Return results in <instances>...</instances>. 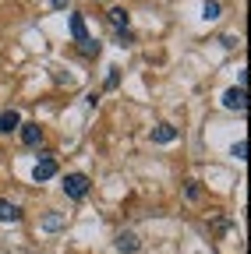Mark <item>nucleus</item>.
I'll return each mask as SVG.
<instances>
[{
  "label": "nucleus",
  "instance_id": "obj_1",
  "mask_svg": "<svg viewBox=\"0 0 251 254\" xmlns=\"http://www.w3.org/2000/svg\"><path fill=\"white\" fill-rule=\"evenodd\" d=\"M88 187H92V180H88L85 173H68V177H64V194L75 198V201H82V198L88 194Z\"/></svg>",
  "mask_w": 251,
  "mask_h": 254
},
{
  "label": "nucleus",
  "instance_id": "obj_2",
  "mask_svg": "<svg viewBox=\"0 0 251 254\" xmlns=\"http://www.w3.org/2000/svg\"><path fill=\"white\" fill-rule=\"evenodd\" d=\"M32 177H36V184H43V180H53V177H57V159H53L50 152H43V159L36 163Z\"/></svg>",
  "mask_w": 251,
  "mask_h": 254
},
{
  "label": "nucleus",
  "instance_id": "obj_3",
  "mask_svg": "<svg viewBox=\"0 0 251 254\" xmlns=\"http://www.w3.org/2000/svg\"><path fill=\"white\" fill-rule=\"evenodd\" d=\"M223 106H227V110H234V113H244V110H248V92H244L241 85H237V88H230V92L223 95Z\"/></svg>",
  "mask_w": 251,
  "mask_h": 254
},
{
  "label": "nucleus",
  "instance_id": "obj_4",
  "mask_svg": "<svg viewBox=\"0 0 251 254\" xmlns=\"http://www.w3.org/2000/svg\"><path fill=\"white\" fill-rule=\"evenodd\" d=\"M21 127V113L18 110H0V134H11Z\"/></svg>",
  "mask_w": 251,
  "mask_h": 254
},
{
  "label": "nucleus",
  "instance_id": "obj_5",
  "mask_svg": "<svg viewBox=\"0 0 251 254\" xmlns=\"http://www.w3.org/2000/svg\"><path fill=\"white\" fill-rule=\"evenodd\" d=\"M18 131H21V141H25L28 148H36V145L43 141V127H39V124H21Z\"/></svg>",
  "mask_w": 251,
  "mask_h": 254
},
{
  "label": "nucleus",
  "instance_id": "obj_6",
  "mask_svg": "<svg viewBox=\"0 0 251 254\" xmlns=\"http://www.w3.org/2000/svg\"><path fill=\"white\" fill-rule=\"evenodd\" d=\"M142 247V240H138V233H131V230H124L120 237H117V251L120 254H135Z\"/></svg>",
  "mask_w": 251,
  "mask_h": 254
},
{
  "label": "nucleus",
  "instance_id": "obj_7",
  "mask_svg": "<svg viewBox=\"0 0 251 254\" xmlns=\"http://www.w3.org/2000/svg\"><path fill=\"white\" fill-rule=\"evenodd\" d=\"M173 138H177V127H173V124H156V127H152V141H156V145H170Z\"/></svg>",
  "mask_w": 251,
  "mask_h": 254
},
{
  "label": "nucleus",
  "instance_id": "obj_8",
  "mask_svg": "<svg viewBox=\"0 0 251 254\" xmlns=\"http://www.w3.org/2000/svg\"><path fill=\"white\" fill-rule=\"evenodd\" d=\"M106 18H110V25H113L117 32H128V25H131V14L124 11V7H110Z\"/></svg>",
  "mask_w": 251,
  "mask_h": 254
},
{
  "label": "nucleus",
  "instance_id": "obj_9",
  "mask_svg": "<svg viewBox=\"0 0 251 254\" xmlns=\"http://www.w3.org/2000/svg\"><path fill=\"white\" fill-rule=\"evenodd\" d=\"M0 222H21V208L7 198H0Z\"/></svg>",
  "mask_w": 251,
  "mask_h": 254
},
{
  "label": "nucleus",
  "instance_id": "obj_10",
  "mask_svg": "<svg viewBox=\"0 0 251 254\" xmlns=\"http://www.w3.org/2000/svg\"><path fill=\"white\" fill-rule=\"evenodd\" d=\"M64 226H68V212H50V215H43V230L57 233V230H64Z\"/></svg>",
  "mask_w": 251,
  "mask_h": 254
},
{
  "label": "nucleus",
  "instance_id": "obj_11",
  "mask_svg": "<svg viewBox=\"0 0 251 254\" xmlns=\"http://www.w3.org/2000/svg\"><path fill=\"white\" fill-rule=\"evenodd\" d=\"M71 36H75V43H85V39H88V32H85V18H82L78 11L71 14Z\"/></svg>",
  "mask_w": 251,
  "mask_h": 254
},
{
  "label": "nucleus",
  "instance_id": "obj_12",
  "mask_svg": "<svg viewBox=\"0 0 251 254\" xmlns=\"http://www.w3.org/2000/svg\"><path fill=\"white\" fill-rule=\"evenodd\" d=\"M219 0H205V7H202V14H205V21H212V18H219Z\"/></svg>",
  "mask_w": 251,
  "mask_h": 254
},
{
  "label": "nucleus",
  "instance_id": "obj_13",
  "mask_svg": "<svg viewBox=\"0 0 251 254\" xmlns=\"http://www.w3.org/2000/svg\"><path fill=\"white\" fill-rule=\"evenodd\" d=\"M78 50H82L85 57H96V53H99V43H96V39H85V43H78Z\"/></svg>",
  "mask_w": 251,
  "mask_h": 254
},
{
  "label": "nucleus",
  "instance_id": "obj_14",
  "mask_svg": "<svg viewBox=\"0 0 251 254\" xmlns=\"http://www.w3.org/2000/svg\"><path fill=\"white\" fill-rule=\"evenodd\" d=\"M230 155H237V159H248V141H244V138H241V141H234Z\"/></svg>",
  "mask_w": 251,
  "mask_h": 254
},
{
  "label": "nucleus",
  "instance_id": "obj_15",
  "mask_svg": "<svg viewBox=\"0 0 251 254\" xmlns=\"http://www.w3.org/2000/svg\"><path fill=\"white\" fill-rule=\"evenodd\" d=\"M184 194H187V198L195 201V198L202 194V187H198V180H187V187H184Z\"/></svg>",
  "mask_w": 251,
  "mask_h": 254
},
{
  "label": "nucleus",
  "instance_id": "obj_16",
  "mask_svg": "<svg viewBox=\"0 0 251 254\" xmlns=\"http://www.w3.org/2000/svg\"><path fill=\"white\" fill-rule=\"evenodd\" d=\"M117 43H120V46H131V43H135V36H131V28H128V32H117Z\"/></svg>",
  "mask_w": 251,
  "mask_h": 254
},
{
  "label": "nucleus",
  "instance_id": "obj_17",
  "mask_svg": "<svg viewBox=\"0 0 251 254\" xmlns=\"http://www.w3.org/2000/svg\"><path fill=\"white\" fill-rule=\"evenodd\" d=\"M117 81H120V74H117V67H110V74H106V88H117Z\"/></svg>",
  "mask_w": 251,
  "mask_h": 254
},
{
  "label": "nucleus",
  "instance_id": "obj_18",
  "mask_svg": "<svg viewBox=\"0 0 251 254\" xmlns=\"http://www.w3.org/2000/svg\"><path fill=\"white\" fill-rule=\"evenodd\" d=\"M50 7H57V11H64V7H68V0H50Z\"/></svg>",
  "mask_w": 251,
  "mask_h": 254
}]
</instances>
